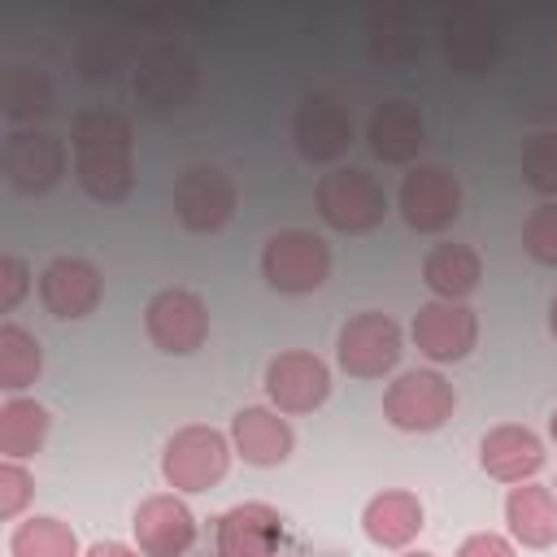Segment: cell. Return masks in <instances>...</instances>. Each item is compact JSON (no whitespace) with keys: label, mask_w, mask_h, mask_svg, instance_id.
I'll return each instance as SVG.
<instances>
[{"label":"cell","mask_w":557,"mask_h":557,"mask_svg":"<svg viewBox=\"0 0 557 557\" xmlns=\"http://www.w3.org/2000/svg\"><path fill=\"white\" fill-rule=\"evenodd\" d=\"M74 178L96 205H122L135 187V126L117 109H83L70 126Z\"/></svg>","instance_id":"1"},{"label":"cell","mask_w":557,"mask_h":557,"mask_svg":"<svg viewBox=\"0 0 557 557\" xmlns=\"http://www.w3.org/2000/svg\"><path fill=\"white\" fill-rule=\"evenodd\" d=\"M313 205L318 218L339 235H370L387 218L383 183L357 165H335L331 174H322L313 187Z\"/></svg>","instance_id":"2"},{"label":"cell","mask_w":557,"mask_h":557,"mask_svg":"<svg viewBox=\"0 0 557 557\" xmlns=\"http://www.w3.org/2000/svg\"><path fill=\"white\" fill-rule=\"evenodd\" d=\"M231 453L235 444L218 426H205V422L178 426L161 448V479L174 492H209L226 479Z\"/></svg>","instance_id":"3"},{"label":"cell","mask_w":557,"mask_h":557,"mask_svg":"<svg viewBox=\"0 0 557 557\" xmlns=\"http://www.w3.org/2000/svg\"><path fill=\"white\" fill-rule=\"evenodd\" d=\"M261 274L283 296H309L331 278V244L313 231H278L261 248Z\"/></svg>","instance_id":"4"},{"label":"cell","mask_w":557,"mask_h":557,"mask_svg":"<svg viewBox=\"0 0 557 557\" xmlns=\"http://www.w3.org/2000/svg\"><path fill=\"white\" fill-rule=\"evenodd\" d=\"M400 344H405V335L383 309H361L339 326L335 361L348 379H383L387 370H396V361L405 352Z\"/></svg>","instance_id":"5"},{"label":"cell","mask_w":557,"mask_h":557,"mask_svg":"<svg viewBox=\"0 0 557 557\" xmlns=\"http://www.w3.org/2000/svg\"><path fill=\"white\" fill-rule=\"evenodd\" d=\"M457 409V387L440 370H405L383 392V418L396 431H440Z\"/></svg>","instance_id":"6"},{"label":"cell","mask_w":557,"mask_h":557,"mask_svg":"<svg viewBox=\"0 0 557 557\" xmlns=\"http://www.w3.org/2000/svg\"><path fill=\"white\" fill-rule=\"evenodd\" d=\"M400 218L418 235H440L461 218V183L444 165H409L396 191Z\"/></svg>","instance_id":"7"},{"label":"cell","mask_w":557,"mask_h":557,"mask_svg":"<svg viewBox=\"0 0 557 557\" xmlns=\"http://www.w3.org/2000/svg\"><path fill=\"white\" fill-rule=\"evenodd\" d=\"M70 152L48 131H13L0 144V174L22 196H44L65 178Z\"/></svg>","instance_id":"8"},{"label":"cell","mask_w":557,"mask_h":557,"mask_svg":"<svg viewBox=\"0 0 557 557\" xmlns=\"http://www.w3.org/2000/svg\"><path fill=\"white\" fill-rule=\"evenodd\" d=\"M144 331L161 352L187 357L209 339V305L187 287H161L144 309Z\"/></svg>","instance_id":"9"},{"label":"cell","mask_w":557,"mask_h":557,"mask_svg":"<svg viewBox=\"0 0 557 557\" xmlns=\"http://www.w3.org/2000/svg\"><path fill=\"white\" fill-rule=\"evenodd\" d=\"M409 339L418 344V352L435 366L461 361L474 352L479 344V313L466 300H431L413 313Z\"/></svg>","instance_id":"10"},{"label":"cell","mask_w":557,"mask_h":557,"mask_svg":"<svg viewBox=\"0 0 557 557\" xmlns=\"http://www.w3.org/2000/svg\"><path fill=\"white\" fill-rule=\"evenodd\" d=\"M265 396L278 413H313L331 396V366L318 352L287 348L265 366Z\"/></svg>","instance_id":"11"},{"label":"cell","mask_w":557,"mask_h":557,"mask_svg":"<svg viewBox=\"0 0 557 557\" xmlns=\"http://www.w3.org/2000/svg\"><path fill=\"white\" fill-rule=\"evenodd\" d=\"M235 183L218 165H191L174 183V218L191 235H213L235 213Z\"/></svg>","instance_id":"12"},{"label":"cell","mask_w":557,"mask_h":557,"mask_svg":"<svg viewBox=\"0 0 557 557\" xmlns=\"http://www.w3.org/2000/svg\"><path fill=\"white\" fill-rule=\"evenodd\" d=\"M196 91V61L183 48H152L135 65V100L144 113H178Z\"/></svg>","instance_id":"13"},{"label":"cell","mask_w":557,"mask_h":557,"mask_svg":"<svg viewBox=\"0 0 557 557\" xmlns=\"http://www.w3.org/2000/svg\"><path fill=\"white\" fill-rule=\"evenodd\" d=\"M131 531L144 557H183L196 544V518L178 492L144 496L131 513Z\"/></svg>","instance_id":"14"},{"label":"cell","mask_w":557,"mask_h":557,"mask_svg":"<svg viewBox=\"0 0 557 557\" xmlns=\"http://www.w3.org/2000/svg\"><path fill=\"white\" fill-rule=\"evenodd\" d=\"M292 144H296V152H300L305 161L331 165V161H339V157L348 152V144H352V113H348L339 100L313 91V96L300 100V109H296V117H292Z\"/></svg>","instance_id":"15"},{"label":"cell","mask_w":557,"mask_h":557,"mask_svg":"<svg viewBox=\"0 0 557 557\" xmlns=\"http://www.w3.org/2000/svg\"><path fill=\"white\" fill-rule=\"evenodd\" d=\"M100 296H104V278L87 257H52L39 274V300L61 322H78L96 313Z\"/></svg>","instance_id":"16"},{"label":"cell","mask_w":557,"mask_h":557,"mask_svg":"<svg viewBox=\"0 0 557 557\" xmlns=\"http://www.w3.org/2000/svg\"><path fill=\"white\" fill-rule=\"evenodd\" d=\"M231 444H235V453L248 466L270 470V466H283L292 457L296 431H292V422L274 405H244L231 418Z\"/></svg>","instance_id":"17"},{"label":"cell","mask_w":557,"mask_h":557,"mask_svg":"<svg viewBox=\"0 0 557 557\" xmlns=\"http://www.w3.org/2000/svg\"><path fill=\"white\" fill-rule=\"evenodd\" d=\"M479 466L487 479L496 483H527L540 474L544 466V444L531 426H518V422H500L492 426L483 440H479Z\"/></svg>","instance_id":"18"},{"label":"cell","mask_w":557,"mask_h":557,"mask_svg":"<svg viewBox=\"0 0 557 557\" xmlns=\"http://www.w3.org/2000/svg\"><path fill=\"white\" fill-rule=\"evenodd\" d=\"M278 540H283V518L265 500L231 505L218 518V548H222V557H278Z\"/></svg>","instance_id":"19"},{"label":"cell","mask_w":557,"mask_h":557,"mask_svg":"<svg viewBox=\"0 0 557 557\" xmlns=\"http://www.w3.org/2000/svg\"><path fill=\"white\" fill-rule=\"evenodd\" d=\"M370 152L387 165H409L426 144V122L413 100H383L366 126Z\"/></svg>","instance_id":"20"},{"label":"cell","mask_w":557,"mask_h":557,"mask_svg":"<svg viewBox=\"0 0 557 557\" xmlns=\"http://www.w3.org/2000/svg\"><path fill=\"white\" fill-rule=\"evenodd\" d=\"M426 527V509L413 492L405 487H383L379 496L366 500L361 509V531L370 544L379 548H405L418 540V531Z\"/></svg>","instance_id":"21"},{"label":"cell","mask_w":557,"mask_h":557,"mask_svg":"<svg viewBox=\"0 0 557 557\" xmlns=\"http://www.w3.org/2000/svg\"><path fill=\"white\" fill-rule=\"evenodd\" d=\"M505 527L522 548H553L557 544V492L548 483H513L505 496Z\"/></svg>","instance_id":"22"},{"label":"cell","mask_w":557,"mask_h":557,"mask_svg":"<svg viewBox=\"0 0 557 557\" xmlns=\"http://www.w3.org/2000/svg\"><path fill=\"white\" fill-rule=\"evenodd\" d=\"M444 61L457 74H492L496 57H500V26L483 13H461L444 22Z\"/></svg>","instance_id":"23"},{"label":"cell","mask_w":557,"mask_h":557,"mask_svg":"<svg viewBox=\"0 0 557 557\" xmlns=\"http://www.w3.org/2000/svg\"><path fill=\"white\" fill-rule=\"evenodd\" d=\"M483 278V257L470 244H435L422 257V283L435 292V300H466Z\"/></svg>","instance_id":"24"},{"label":"cell","mask_w":557,"mask_h":557,"mask_svg":"<svg viewBox=\"0 0 557 557\" xmlns=\"http://www.w3.org/2000/svg\"><path fill=\"white\" fill-rule=\"evenodd\" d=\"M48 426H52V418H48V409H44L39 400H30V396H9V400L0 405V457H4V461H26V457H35V453L44 448V440H48Z\"/></svg>","instance_id":"25"},{"label":"cell","mask_w":557,"mask_h":557,"mask_svg":"<svg viewBox=\"0 0 557 557\" xmlns=\"http://www.w3.org/2000/svg\"><path fill=\"white\" fill-rule=\"evenodd\" d=\"M0 109L13 122L44 117L52 109V83H48V74L39 65H26V61L4 65L0 70Z\"/></svg>","instance_id":"26"},{"label":"cell","mask_w":557,"mask_h":557,"mask_svg":"<svg viewBox=\"0 0 557 557\" xmlns=\"http://www.w3.org/2000/svg\"><path fill=\"white\" fill-rule=\"evenodd\" d=\"M39 370H44L39 339L17 322H0V387L17 396L39 379Z\"/></svg>","instance_id":"27"},{"label":"cell","mask_w":557,"mask_h":557,"mask_svg":"<svg viewBox=\"0 0 557 557\" xmlns=\"http://www.w3.org/2000/svg\"><path fill=\"white\" fill-rule=\"evenodd\" d=\"M9 553L13 557H83L74 527L61 522V518H52V513L22 518L13 527V535H9Z\"/></svg>","instance_id":"28"},{"label":"cell","mask_w":557,"mask_h":557,"mask_svg":"<svg viewBox=\"0 0 557 557\" xmlns=\"http://www.w3.org/2000/svg\"><path fill=\"white\" fill-rule=\"evenodd\" d=\"M370 57L383 61V65H409V61L422 57V35L405 17H383V22H374Z\"/></svg>","instance_id":"29"},{"label":"cell","mask_w":557,"mask_h":557,"mask_svg":"<svg viewBox=\"0 0 557 557\" xmlns=\"http://www.w3.org/2000/svg\"><path fill=\"white\" fill-rule=\"evenodd\" d=\"M522 178L527 187H535L540 196L557 200V135L544 131V135H531L522 144Z\"/></svg>","instance_id":"30"},{"label":"cell","mask_w":557,"mask_h":557,"mask_svg":"<svg viewBox=\"0 0 557 557\" xmlns=\"http://www.w3.org/2000/svg\"><path fill=\"white\" fill-rule=\"evenodd\" d=\"M522 248H527L531 261L557 270V200H544V205H535L527 213V222H522Z\"/></svg>","instance_id":"31"},{"label":"cell","mask_w":557,"mask_h":557,"mask_svg":"<svg viewBox=\"0 0 557 557\" xmlns=\"http://www.w3.org/2000/svg\"><path fill=\"white\" fill-rule=\"evenodd\" d=\"M122 61H126V44L117 35H104V39L100 35H87L83 48H78V65H83L87 78H109Z\"/></svg>","instance_id":"32"},{"label":"cell","mask_w":557,"mask_h":557,"mask_svg":"<svg viewBox=\"0 0 557 557\" xmlns=\"http://www.w3.org/2000/svg\"><path fill=\"white\" fill-rule=\"evenodd\" d=\"M35 496V479L22 461H0V518H17Z\"/></svg>","instance_id":"33"},{"label":"cell","mask_w":557,"mask_h":557,"mask_svg":"<svg viewBox=\"0 0 557 557\" xmlns=\"http://www.w3.org/2000/svg\"><path fill=\"white\" fill-rule=\"evenodd\" d=\"M26 292H30V270H26V261L13 257V252H4V257H0V309L13 313Z\"/></svg>","instance_id":"34"},{"label":"cell","mask_w":557,"mask_h":557,"mask_svg":"<svg viewBox=\"0 0 557 557\" xmlns=\"http://www.w3.org/2000/svg\"><path fill=\"white\" fill-rule=\"evenodd\" d=\"M453 557H518V553H513V544L500 531H474V535H466L457 544Z\"/></svg>","instance_id":"35"},{"label":"cell","mask_w":557,"mask_h":557,"mask_svg":"<svg viewBox=\"0 0 557 557\" xmlns=\"http://www.w3.org/2000/svg\"><path fill=\"white\" fill-rule=\"evenodd\" d=\"M83 557H139V548H131L122 540H96L83 548Z\"/></svg>","instance_id":"36"},{"label":"cell","mask_w":557,"mask_h":557,"mask_svg":"<svg viewBox=\"0 0 557 557\" xmlns=\"http://www.w3.org/2000/svg\"><path fill=\"white\" fill-rule=\"evenodd\" d=\"M548 331H553V335H557V296H553V300H548Z\"/></svg>","instance_id":"37"},{"label":"cell","mask_w":557,"mask_h":557,"mask_svg":"<svg viewBox=\"0 0 557 557\" xmlns=\"http://www.w3.org/2000/svg\"><path fill=\"white\" fill-rule=\"evenodd\" d=\"M396 557H435V553H422V548H405V553H396Z\"/></svg>","instance_id":"38"},{"label":"cell","mask_w":557,"mask_h":557,"mask_svg":"<svg viewBox=\"0 0 557 557\" xmlns=\"http://www.w3.org/2000/svg\"><path fill=\"white\" fill-rule=\"evenodd\" d=\"M548 435L557 440V409H553V418H548Z\"/></svg>","instance_id":"39"},{"label":"cell","mask_w":557,"mask_h":557,"mask_svg":"<svg viewBox=\"0 0 557 557\" xmlns=\"http://www.w3.org/2000/svg\"><path fill=\"white\" fill-rule=\"evenodd\" d=\"M553 487H557V483H553Z\"/></svg>","instance_id":"40"}]
</instances>
